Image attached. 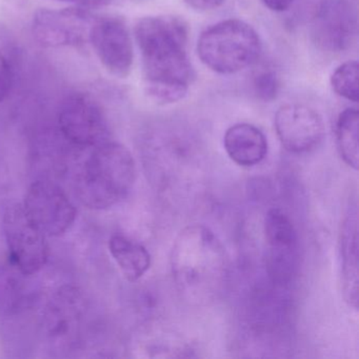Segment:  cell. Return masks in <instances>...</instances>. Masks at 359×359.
Wrapping results in <instances>:
<instances>
[{
    "mask_svg": "<svg viewBox=\"0 0 359 359\" xmlns=\"http://www.w3.org/2000/svg\"><path fill=\"white\" fill-rule=\"evenodd\" d=\"M144 90L159 104L184 100L195 77L188 54V28L174 16H148L135 26Z\"/></svg>",
    "mask_w": 359,
    "mask_h": 359,
    "instance_id": "cell-1",
    "label": "cell"
},
{
    "mask_svg": "<svg viewBox=\"0 0 359 359\" xmlns=\"http://www.w3.org/2000/svg\"><path fill=\"white\" fill-rule=\"evenodd\" d=\"M172 274L180 291L191 300H209L224 285L228 256L222 241L203 224L187 226L174 241Z\"/></svg>",
    "mask_w": 359,
    "mask_h": 359,
    "instance_id": "cell-2",
    "label": "cell"
},
{
    "mask_svg": "<svg viewBox=\"0 0 359 359\" xmlns=\"http://www.w3.org/2000/svg\"><path fill=\"white\" fill-rule=\"evenodd\" d=\"M136 163L132 153L118 142L94 148L77 174L75 190L83 205L104 210L121 203L133 188Z\"/></svg>",
    "mask_w": 359,
    "mask_h": 359,
    "instance_id": "cell-3",
    "label": "cell"
},
{
    "mask_svg": "<svg viewBox=\"0 0 359 359\" xmlns=\"http://www.w3.org/2000/svg\"><path fill=\"white\" fill-rule=\"evenodd\" d=\"M262 41L253 27L228 20L201 33L197 54L201 62L218 74L230 75L252 66L259 57Z\"/></svg>",
    "mask_w": 359,
    "mask_h": 359,
    "instance_id": "cell-4",
    "label": "cell"
},
{
    "mask_svg": "<svg viewBox=\"0 0 359 359\" xmlns=\"http://www.w3.org/2000/svg\"><path fill=\"white\" fill-rule=\"evenodd\" d=\"M3 228L10 264L25 276L39 272L49 257L47 236L30 219L22 203L8 208Z\"/></svg>",
    "mask_w": 359,
    "mask_h": 359,
    "instance_id": "cell-5",
    "label": "cell"
},
{
    "mask_svg": "<svg viewBox=\"0 0 359 359\" xmlns=\"http://www.w3.org/2000/svg\"><path fill=\"white\" fill-rule=\"evenodd\" d=\"M58 127L65 140L79 148H95L109 142L110 136L102 107L86 94H72L62 102Z\"/></svg>",
    "mask_w": 359,
    "mask_h": 359,
    "instance_id": "cell-6",
    "label": "cell"
},
{
    "mask_svg": "<svg viewBox=\"0 0 359 359\" xmlns=\"http://www.w3.org/2000/svg\"><path fill=\"white\" fill-rule=\"evenodd\" d=\"M22 205L46 236H62L76 219V209L72 201L60 187L48 180L31 184Z\"/></svg>",
    "mask_w": 359,
    "mask_h": 359,
    "instance_id": "cell-7",
    "label": "cell"
},
{
    "mask_svg": "<svg viewBox=\"0 0 359 359\" xmlns=\"http://www.w3.org/2000/svg\"><path fill=\"white\" fill-rule=\"evenodd\" d=\"M95 18L85 8L41 9L34 14L32 32L43 47H79L89 43Z\"/></svg>",
    "mask_w": 359,
    "mask_h": 359,
    "instance_id": "cell-8",
    "label": "cell"
},
{
    "mask_svg": "<svg viewBox=\"0 0 359 359\" xmlns=\"http://www.w3.org/2000/svg\"><path fill=\"white\" fill-rule=\"evenodd\" d=\"M89 43L110 74L118 79L129 76L134 62L133 43L123 18L116 15L95 18L90 30Z\"/></svg>",
    "mask_w": 359,
    "mask_h": 359,
    "instance_id": "cell-9",
    "label": "cell"
},
{
    "mask_svg": "<svg viewBox=\"0 0 359 359\" xmlns=\"http://www.w3.org/2000/svg\"><path fill=\"white\" fill-rule=\"evenodd\" d=\"M264 233L268 243L269 272L273 280L287 285L298 266V235L293 222L283 210H269L264 218Z\"/></svg>",
    "mask_w": 359,
    "mask_h": 359,
    "instance_id": "cell-10",
    "label": "cell"
},
{
    "mask_svg": "<svg viewBox=\"0 0 359 359\" xmlns=\"http://www.w3.org/2000/svg\"><path fill=\"white\" fill-rule=\"evenodd\" d=\"M275 131L285 150L294 154L311 152L323 142L325 135L323 117L304 104H285L277 110Z\"/></svg>",
    "mask_w": 359,
    "mask_h": 359,
    "instance_id": "cell-11",
    "label": "cell"
},
{
    "mask_svg": "<svg viewBox=\"0 0 359 359\" xmlns=\"http://www.w3.org/2000/svg\"><path fill=\"white\" fill-rule=\"evenodd\" d=\"M313 36L323 49L344 51L356 36L354 10L344 0H325L313 20Z\"/></svg>",
    "mask_w": 359,
    "mask_h": 359,
    "instance_id": "cell-12",
    "label": "cell"
},
{
    "mask_svg": "<svg viewBox=\"0 0 359 359\" xmlns=\"http://www.w3.org/2000/svg\"><path fill=\"white\" fill-rule=\"evenodd\" d=\"M83 313V298L79 290L67 287L60 290L50 302L45 325L52 341L69 342L76 334Z\"/></svg>",
    "mask_w": 359,
    "mask_h": 359,
    "instance_id": "cell-13",
    "label": "cell"
},
{
    "mask_svg": "<svg viewBox=\"0 0 359 359\" xmlns=\"http://www.w3.org/2000/svg\"><path fill=\"white\" fill-rule=\"evenodd\" d=\"M226 154L236 165L254 167L259 165L268 154V140L251 123H236L226 130L224 137Z\"/></svg>",
    "mask_w": 359,
    "mask_h": 359,
    "instance_id": "cell-14",
    "label": "cell"
},
{
    "mask_svg": "<svg viewBox=\"0 0 359 359\" xmlns=\"http://www.w3.org/2000/svg\"><path fill=\"white\" fill-rule=\"evenodd\" d=\"M358 213L356 205L351 208L342 224L341 253L344 296L348 306L358 308Z\"/></svg>",
    "mask_w": 359,
    "mask_h": 359,
    "instance_id": "cell-15",
    "label": "cell"
},
{
    "mask_svg": "<svg viewBox=\"0 0 359 359\" xmlns=\"http://www.w3.org/2000/svg\"><path fill=\"white\" fill-rule=\"evenodd\" d=\"M109 250L123 276L129 281H137L150 269L151 255L148 250L125 235H113Z\"/></svg>",
    "mask_w": 359,
    "mask_h": 359,
    "instance_id": "cell-16",
    "label": "cell"
},
{
    "mask_svg": "<svg viewBox=\"0 0 359 359\" xmlns=\"http://www.w3.org/2000/svg\"><path fill=\"white\" fill-rule=\"evenodd\" d=\"M359 113L356 108H348L340 113L336 123V144L342 161L358 170Z\"/></svg>",
    "mask_w": 359,
    "mask_h": 359,
    "instance_id": "cell-17",
    "label": "cell"
},
{
    "mask_svg": "<svg viewBox=\"0 0 359 359\" xmlns=\"http://www.w3.org/2000/svg\"><path fill=\"white\" fill-rule=\"evenodd\" d=\"M22 273L13 266H0V312L18 310L22 302Z\"/></svg>",
    "mask_w": 359,
    "mask_h": 359,
    "instance_id": "cell-18",
    "label": "cell"
},
{
    "mask_svg": "<svg viewBox=\"0 0 359 359\" xmlns=\"http://www.w3.org/2000/svg\"><path fill=\"white\" fill-rule=\"evenodd\" d=\"M358 77L359 66L356 60H350L340 65L331 77V85L334 91L350 100V102H358Z\"/></svg>",
    "mask_w": 359,
    "mask_h": 359,
    "instance_id": "cell-19",
    "label": "cell"
},
{
    "mask_svg": "<svg viewBox=\"0 0 359 359\" xmlns=\"http://www.w3.org/2000/svg\"><path fill=\"white\" fill-rule=\"evenodd\" d=\"M253 87L256 95L260 100L266 102H272L278 94V77L274 71H262L254 79Z\"/></svg>",
    "mask_w": 359,
    "mask_h": 359,
    "instance_id": "cell-20",
    "label": "cell"
},
{
    "mask_svg": "<svg viewBox=\"0 0 359 359\" xmlns=\"http://www.w3.org/2000/svg\"><path fill=\"white\" fill-rule=\"evenodd\" d=\"M13 73L7 58L0 54V104L5 102L11 91Z\"/></svg>",
    "mask_w": 359,
    "mask_h": 359,
    "instance_id": "cell-21",
    "label": "cell"
},
{
    "mask_svg": "<svg viewBox=\"0 0 359 359\" xmlns=\"http://www.w3.org/2000/svg\"><path fill=\"white\" fill-rule=\"evenodd\" d=\"M184 3L197 11H211L224 5V0H184Z\"/></svg>",
    "mask_w": 359,
    "mask_h": 359,
    "instance_id": "cell-22",
    "label": "cell"
},
{
    "mask_svg": "<svg viewBox=\"0 0 359 359\" xmlns=\"http://www.w3.org/2000/svg\"><path fill=\"white\" fill-rule=\"evenodd\" d=\"M264 5L269 9L274 12H283L287 11L294 0H262Z\"/></svg>",
    "mask_w": 359,
    "mask_h": 359,
    "instance_id": "cell-23",
    "label": "cell"
},
{
    "mask_svg": "<svg viewBox=\"0 0 359 359\" xmlns=\"http://www.w3.org/2000/svg\"><path fill=\"white\" fill-rule=\"evenodd\" d=\"M74 1L79 4V7L89 10L92 8L104 7V6L109 5L112 0H74Z\"/></svg>",
    "mask_w": 359,
    "mask_h": 359,
    "instance_id": "cell-24",
    "label": "cell"
},
{
    "mask_svg": "<svg viewBox=\"0 0 359 359\" xmlns=\"http://www.w3.org/2000/svg\"><path fill=\"white\" fill-rule=\"evenodd\" d=\"M58 1H74V0H58Z\"/></svg>",
    "mask_w": 359,
    "mask_h": 359,
    "instance_id": "cell-25",
    "label": "cell"
}]
</instances>
